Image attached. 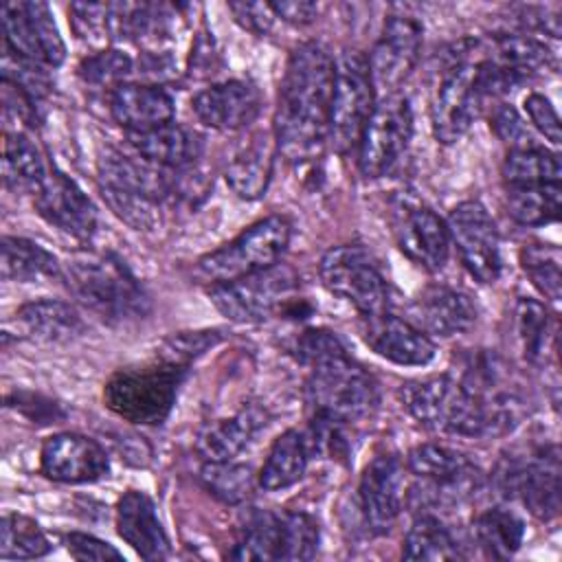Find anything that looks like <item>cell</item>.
Masks as SVG:
<instances>
[{"label": "cell", "mask_w": 562, "mask_h": 562, "mask_svg": "<svg viewBox=\"0 0 562 562\" xmlns=\"http://www.w3.org/2000/svg\"><path fill=\"white\" fill-rule=\"evenodd\" d=\"M494 479L503 496L518 498L536 518L553 520L560 514L558 446H544L529 454L505 459Z\"/></svg>", "instance_id": "8fae6325"}, {"label": "cell", "mask_w": 562, "mask_h": 562, "mask_svg": "<svg viewBox=\"0 0 562 562\" xmlns=\"http://www.w3.org/2000/svg\"><path fill=\"white\" fill-rule=\"evenodd\" d=\"M116 531L143 560H165L171 551L156 507L145 492L127 490L119 498Z\"/></svg>", "instance_id": "4316f807"}, {"label": "cell", "mask_w": 562, "mask_h": 562, "mask_svg": "<svg viewBox=\"0 0 562 562\" xmlns=\"http://www.w3.org/2000/svg\"><path fill=\"white\" fill-rule=\"evenodd\" d=\"M479 57L505 70L518 86L542 70L553 68V53L536 35L527 33H496L487 42H474Z\"/></svg>", "instance_id": "83f0119b"}, {"label": "cell", "mask_w": 562, "mask_h": 562, "mask_svg": "<svg viewBox=\"0 0 562 562\" xmlns=\"http://www.w3.org/2000/svg\"><path fill=\"white\" fill-rule=\"evenodd\" d=\"M222 338L217 329H202V331H180L169 336L162 347L158 349V358L189 367L191 360L202 356L209 347H213Z\"/></svg>", "instance_id": "c3c4849f"}, {"label": "cell", "mask_w": 562, "mask_h": 562, "mask_svg": "<svg viewBox=\"0 0 562 562\" xmlns=\"http://www.w3.org/2000/svg\"><path fill=\"white\" fill-rule=\"evenodd\" d=\"M213 305L235 323H263L285 314L299 299V274L290 266L274 263L241 279L209 288Z\"/></svg>", "instance_id": "9c48e42d"}, {"label": "cell", "mask_w": 562, "mask_h": 562, "mask_svg": "<svg viewBox=\"0 0 562 562\" xmlns=\"http://www.w3.org/2000/svg\"><path fill=\"white\" fill-rule=\"evenodd\" d=\"M274 134L255 132L244 145L233 154L226 165L224 178L228 187L244 200H257L266 193L272 165H274Z\"/></svg>", "instance_id": "4dcf8cb0"}, {"label": "cell", "mask_w": 562, "mask_h": 562, "mask_svg": "<svg viewBox=\"0 0 562 562\" xmlns=\"http://www.w3.org/2000/svg\"><path fill=\"white\" fill-rule=\"evenodd\" d=\"M222 66L220 53L215 48V42L209 33H200L195 37V44L191 48V57H189V75L195 79H204L217 72V68Z\"/></svg>", "instance_id": "11a10c76"}, {"label": "cell", "mask_w": 562, "mask_h": 562, "mask_svg": "<svg viewBox=\"0 0 562 562\" xmlns=\"http://www.w3.org/2000/svg\"><path fill=\"white\" fill-rule=\"evenodd\" d=\"M274 18H281L290 24L303 26L316 20L318 15V4L316 2H307V0H281V2H268Z\"/></svg>", "instance_id": "6f0895ef"}, {"label": "cell", "mask_w": 562, "mask_h": 562, "mask_svg": "<svg viewBox=\"0 0 562 562\" xmlns=\"http://www.w3.org/2000/svg\"><path fill=\"white\" fill-rule=\"evenodd\" d=\"M446 226L465 270L481 283H494L501 274V241L487 209L465 200L450 211Z\"/></svg>", "instance_id": "9a60e30c"}, {"label": "cell", "mask_w": 562, "mask_h": 562, "mask_svg": "<svg viewBox=\"0 0 562 562\" xmlns=\"http://www.w3.org/2000/svg\"><path fill=\"white\" fill-rule=\"evenodd\" d=\"M180 4L162 2H114L110 4L112 40H130L145 53H165L162 46L173 37Z\"/></svg>", "instance_id": "cb8c5ba5"}, {"label": "cell", "mask_w": 562, "mask_h": 562, "mask_svg": "<svg viewBox=\"0 0 562 562\" xmlns=\"http://www.w3.org/2000/svg\"><path fill=\"white\" fill-rule=\"evenodd\" d=\"M266 422L268 415L261 406L246 404L235 415L204 426L195 439V450L202 461H231L250 443Z\"/></svg>", "instance_id": "f1b7e54d"}, {"label": "cell", "mask_w": 562, "mask_h": 562, "mask_svg": "<svg viewBox=\"0 0 562 562\" xmlns=\"http://www.w3.org/2000/svg\"><path fill=\"white\" fill-rule=\"evenodd\" d=\"M422 50V24L411 15H389L369 59L373 86L393 94L411 75Z\"/></svg>", "instance_id": "ac0fdd59"}, {"label": "cell", "mask_w": 562, "mask_h": 562, "mask_svg": "<svg viewBox=\"0 0 562 562\" xmlns=\"http://www.w3.org/2000/svg\"><path fill=\"white\" fill-rule=\"evenodd\" d=\"M318 540L321 531L310 514L288 512L279 516V560H312L318 551Z\"/></svg>", "instance_id": "f6af8a7d"}, {"label": "cell", "mask_w": 562, "mask_h": 562, "mask_svg": "<svg viewBox=\"0 0 562 562\" xmlns=\"http://www.w3.org/2000/svg\"><path fill=\"white\" fill-rule=\"evenodd\" d=\"M66 547H68V553L75 558V560H92V562H110V560H123L121 551H116L110 542L105 540H99L90 533H79V531H72L66 536Z\"/></svg>", "instance_id": "f5cc1de1"}, {"label": "cell", "mask_w": 562, "mask_h": 562, "mask_svg": "<svg viewBox=\"0 0 562 562\" xmlns=\"http://www.w3.org/2000/svg\"><path fill=\"white\" fill-rule=\"evenodd\" d=\"M342 349H345V345L340 342V338L334 331L316 329V327L305 329L299 336L296 347H294L299 362L305 364V367H312L314 362H318V360H323L327 356H334V353H338Z\"/></svg>", "instance_id": "f907efd6"}, {"label": "cell", "mask_w": 562, "mask_h": 562, "mask_svg": "<svg viewBox=\"0 0 562 562\" xmlns=\"http://www.w3.org/2000/svg\"><path fill=\"white\" fill-rule=\"evenodd\" d=\"M413 136V110L404 94H384L375 103L360 143L358 167L364 178L386 176L408 149Z\"/></svg>", "instance_id": "4fadbf2b"}, {"label": "cell", "mask_w": 562, "mask_h": 562, "mask_svg": "<svg viewBox=\"0 0 562 562\" xmlns=\"http://www.w3.org/2000/svg\"><path fill=\"white\" fill-rule=\"evenodd\" d=\"M132 70L134 61L130 59V55L116 48H101L94 55L81 59L77 75L86 86L114 90L125 83V77H130Z\"/></svg>", "instance_id": "bcb514c9"}, {"label": "cell", "mask_w": 562, "mask_h": 562, "mask_svg": "<svg viewBox=\"0 0 562 562\" xmlns=\"http://www.w3.org/2000/svg\"><path fill=\"white\" fill-rule=\"evenodd\" d=\"M393 235L400 250L428 272H439L450 255V233L446 222L428 206L406 198L393 200Z\"/></svg>", "instance_id": "2e32d148"}, {"label": "cell", "mask_w": 562, "mask_h": 562, "mask_svg": "<svg viewBox=\"0 0 562 562\" xmlns=\"http://www.w3.org/2000/svg\"><path fill=\"white\" fill-rule=\"evenodd\" d=\"M18 321L31 336L44 342H70L86 329L81 314L70 303L55 299L24 303L18 310Z\"/></svg>", "instance_id": "d6a6232c"}, {"label": "cell", "mask_w": 562, "mask_h": 562, "mask_svg": "<svg viewBox=\"0 0 562 562\" xmlns=\"http://www.w3.org/2000/svg\"><path fill=\"white\" fill-rule=\"evenodd\" d=\"M490 125L494 130V134L505 143L509 145V149H518V147H531V145H538L525 123V119L516 112V108H512L509 103H498L494 110H492V116H490Z\"/></svg>", "instance_id": "681fc988"}, {"label": "cell", "mask_w": 562, "mask_h": 562, "mask_svg": "<svg viewBox=\"0 0 562 562\" xmlns=\"http://www.w3.org/2000/svg\"><path fill=\"white\" fill-rule=\"evenodd\" d=\"M0 274L4 281H42L61 277V263L40 244L4 235L0 241Z\"/></svg>", "instance_id": "e575fe53"}, {"label": "cell", "mask_w": 562, "mask_h": 562, "mask_svg": "<svg viewBox=\"0 0 562 562\" xmlns=\"http://www.w3.org/2000/svg\"><path fill=\"white\" fill-rule=\"evenodd\" d=\"M110 112L127 134L149 132L173 121V99L158 83H121L110 92Z\"/></svg>", "instance_id": "484cf974"}, {"label": "cell", "mask_w": 562, "mask_h": 562, "mask_svg": "<svg viewBox=\"0 0 562 562\" xmlns=\"http://www.w3.org/2000/svg\"><path fill=\"white\" fill-rule=\"evenodd\" d=\"M48 173L50 169L46 167L35 140L24 130H7L2 156V176L7 189L35 195Z\"/></svg>", "instance_id": "1f68e13d"}, {"label": "cell", "mask_w": 562, "mask_h": 562, "mask_svg": "<svg viewBox=\"0 0 562 562\" xmlns=\"http://www.w3.org/2000/svg\"><path fill=\"white\" fill-rule=\"evenodd\" d=\"M411 323L426 336H459L476 323V305L461 290L428 285L411 303Z\"/></svg>", "instance_id": "d4e9b609"}, {"label": "cell", "mask_w": 562, "mask_h": 562, "mask_svg": "<svg viewBox=\"0 0 562 562\" xmlns=\"http://www.w3.org/2000/svg\"><path fill=\"white\" fill-rule=\"evenodd\" d=\"M4 48L42 66H59L66 57L64 40L46 2L2 4Z\"/></svg>", "instance_id": "5bb4252c"}, {"label": "cell", "mask_w": 562, "mask_h": 562, "mask_svg": "<svg viewBox=\"0 0 562 562\" xmlns=\"http://www.w3.org/2000/svg\"><path fill=\"white\" fill-rule=\"evenodd\" d=\"M290 233L292 224L288 217L268 215L241 231L228 244L200 257L195 263V277L202 283L217 285L270 268L288 248Z\"/></svg>", "instance_id": "8992f818"}, {"label": "cell", "mask_w": 562, "mask_h": 562, "mask_svg": "<svg viewBox=\"0 0 562 562\" xmlns=\"http://www.w3.org/2000/svg\"><path fill=\"white\" fill-rule=\"evenodd\" d=\"M228 11L233 13L235 22L241 29H246L255 35L268 33L272 26V20H274V13L268 2H231Z\"/></svg>", "instance_id": "db71d44e"}, {"label": "cell", "mask_w": 562, "mask_h": 562, "mask_svg": "<svg viewBox=\"0 0 562 562\" xmlns=\"http://www.w3.org/2000/svg\"><path fill=\"white\" fill-rule=\"evenodd\" d=\"M33 206L48 224L88 241L97 228V211L88 195L61 171L50 169L48 178L33 195Z\"/></svg>", "instance_id": "44dd1931"}, {"label": "cell", "mask_w": 562, "mask_h": 562, "mask_svg": "<svg viewBox=\"0 0 562 562\" xmlns=\"http://www.w3.org/2000/svg\"><path fill=\"white\" fill-rule=\"evenodd\" d=\"M360 336L369 349L395 364L419 367L435 358L432 340L411 321L393 316L389 310L362 316Z\"/></svg>", "instance_id": "7402d4cb"}, {"label": "cell", "mask_w": 562, "mask_h": 562, "mask_svg": "<svg viewBox=\"0 0 562 562\" xmlns=\"http://www.w3.org/2000/svg\"><path fill=\"white\" fill-rule=\"evenodd\" d=\"M307 369L305 402L312 415L349 426L371 417L378 408V382L347 353V349L327 356Z\"/></svg>", "instance_id": "277c9868"}, {"label": "cell", "mask_w": 562, "mask_h": 562, "mask_svg": "<svg viewBox=\"0 0 562 562\" xmlns=\"http://www.w3.org/2000/svg\"><path fill=\"white\" fill-rule=\"evenodd\" d=\"M307 461H310V448H307L305 435L290 428L274 439L259 470L257 481L268 492L290 487L303 479Z\"/></svg>", "instance_id": "836d02e7"}, {"label": "cell", "mask_w": 562, "mask_h": 562, "mask_svg": "<svg viewBox=\"0 0 562 562\" xmlns=\"http://www.w3.org/2000/svg\"><path fill=\"white\" fill-rule=\"evenodd\" d=\"M472 536L485 558L507 560L522 544L525 522L512 509L492 507L474 518Z\"/></svg>", "instance_id": "d590c367"}, {"label": "cell", "mask_w": 562, "mask_h": 562, "mask_svg": "<svg viewBox=\"0 0 562 562\" xmlns=\"http://www.w3.org/2000/svg\"><path fill=\"white\" fill-rule=\"evenodd\" d=\"M7 404L22 411L29 419H33L37 424H48V422L64 417V413L59 411L57 404H53L50 400H44L40 395H33V393H13L7 397Z\"/></svg>", "instance_id": "9f6ffc18"}, {"label": "cell", "mask_w": 562, "mask_h": 562, "mask_svg": "<svg viewBox=\"0 0 562 562\" xmlns=\"http://www.w3.org/2000/svg\"><path fill=\"white\" fill-rule=\"evenodd\" d=\"M189 367L162 360L119 369L103 386L105 406L130 424L156 426L171 413Z\"/></svg>", "instance_id": "5b68a950"}, {"label": "cell", "mask_w": 562, "mask_h": 562, "mask_svg": "<svg viewBox=\"0 0 562 562\" xmlns=\"http://www.w3.org/2000/svg\"><path fill=\"white\" fill-rule=\"evenodd\" d=\"M406 468L415 476V496L430 509H457L483 487V472L448 446H415L406 457Z\"/></svg>", "instance_id": "52a82bcc"}, {"label": "cell", "mask_w": 562, "mask_h": 562, "mask_svg": "<svg viewBox=\"0 0 562 562\" xmlns=\"http://www.w3.org/2000/svg\"><path fill=\"white\" fill-rule=\"evenodd\" d=\"M402 555L406 560H457L463 558V551L435 514H419L404 536Z\"/></svg>", "instance_id": "74e56055"}, {"label": "cell", "mask_w": 562, "mask_h": 562, "mask_svg": "<svg viewBox=\"0 0 562 562\" xmlns=\"http://www.w3.org/2000/svg\"><path fill=\"white\" fill-rule=\"evenodd\" d=\"M50 551V542L40 525L22 514H4L0 522V558L33 560Z\"/></svg>", "instance_id": "b9f144b4"}, {"label": "cell", "mask_w": 562, "mask_h": 562, "mask_svg": "<svg viewBox=\"0 0 562 562\" xmlns=\"http://www.w3.org/2000/svg\"><path fill=\"white\" fill-rule=\"evenodd\" d=\"M132 149L151 165L169 171H182L198 162L202 154L200 136L178 123H167L149 132L127 134Z\"/></svg>", "instance_id": "f546056e"}, {"label": "cell", "mask_w": 562, "mask_h": 562, "mask_svg": "<svg viewBox=\"0 0 562 562\" xmlns=\"http://www.w3.org/2000/svg\"><path fill=\"white\" fill-rule=\"evenodd\" d=\"M525 112L529 114V121L533 123V127L553 145H560L562 132H560V116L555 112V108L551 105V101L538 92H531L525 99Z\"/></svg>", "instance_id": "816d5d0a"}, {"label": "cell", "mask_w": 562, "mask_h": 562, "mask_svg": "<svg viewBox=\"0 0 562 562\" xmlns=\"http://www.w3.org/2000/svg\"><path fill=\"white\" fill-rule=\"evenodd\" d=\"M560 266H562V255L555 244L533 241L520 248V268L531 279L536 290L551 301H560V290H562Z\"/></svg>", "instance_id": "ee69618b"}, {"label": "cell", "mask_w": 562, "mask_h": 562, "mask_svg": "<svg viewBox=\"0 0 562 562\" xmlns=\"http://www.w3.org/2000/svg\"><path fill=\"white\" fill-rule=\"evenodd\" d=\"M198 121L217 132H237L248 127L261 110V92L244 79L211 83L191 99Z\"/></svg>", "instance_id": "d6986e66"}, {"label": "cell", "mask_w": 562, "mask_h": 562, "mask_svg": "<svg viewBox=\"0 0 562 562\" xmlns=\"http://www.w3.org/2000/svg\"><path fill=\"white\" fill-rule=\"evenodd\" d=\"M231 560H279V516L272 512L248 514L239 538L226 553Z\"/></svg>", "instance_id": "ab89813d"}, {"label": "cell", "mask_w": 562, "mask_h": 562, "mask_svg": "<svg viewBox=\"0 0 562 562\" xmlns=\"http://www.w3.org/2000/svg\"><path fill=\"white\" fill-rule=\"evenodd\" d=\"M404 465L395 454H378L367 463L358 485V503L364 527L386 533L404 507Z\"/></svg>", "instance_id": "e0dca14e"}, {"label": "cell", "mask_w": 562, "mask_h": 562, "mask_svg": "<svg viewBox=\"0 0 562 562\" xmlns=\"http://www.w3.org/2000/svg\"><path fill=\"white\" fill-rule=\"evenodd\" d=\"M514 325H516V338L520 342V351L527 362H542L549 342L553 340V327L549 321V314L542 303L533 299H518L516 312H514Z\"/></svg>", "instance_id": "60d3db41"}, {"label": "cell", "mask_w": 562, "mask_h": 562, "mask_svg": "<svg viewBox=\"0 0 562 562\" xmlns=\"http://www.w3.org/2000/svg\"><path fill=\"white\" fill-rule=\"evenodd\" d=\"M40 463L42 472L59 483H90L110 468L105 450L94 439L77 432L48 437L42 446Z\"/></svg>", "instance_id": "603a6c76"}, {"label": "cell", "mask_w": 562, "mask_h": 562, "mask_svg": "<svg viewBox=\"0 0 562 562\" xmlns=\"http://www.w3.org/2000/svg\"><path fill=\"white\" fill-rule=\"evenodd\" d=\"M507 215L522 226H542L560 215V182L507 184Z\"/></svg>", "instance_id": "8d00e7d4"}, {"label": "cell", "mask_w": 562, "mask_h": 562, "mask_svg": "<svg viewBox=\"0 0 562 562\" xmlns=\"http://www.w3.org/2000/svg\"><path fill=\"white\" fill-rule=\"evenodd\" d=\"M108 11L110 4L105 2H72L68 13L75 35L90 46H103L108 40H112Z\"/></svg>", "instance_id": "7dc6e473"}, {"label": "cell", "mask_w": 562, "mask_h": 562, "mask_svg": "<svg viewBox=\"0 0 562 562\" xmlns=\"http://www.w3.org/2000/svg\"><path fill=\"white\" fill-rule=\"evenodd\" d=\"M318 277L327 292L349 301L362 316L389 307V283L375 257L360 244L329 248L318 263Z\"/></svg>", "instance_id": "30bf717a"}, {"label": "cell", "mask_w": 562, "mask_h": 562, "mask_svg": "<svg viewBox=\"0 0 562 562\" xmlns=\"http://www.w3.org/2000/svg\"><path fill=\"white\" fill-rule=\"evenodd\" d=\"M99 189L136 195L160 204L176 193V171L147 162L145 158L127 156L116 149H105L99 158Z\"/></svg>", "instance_id": "ffe728a7"}, {"label": "cell", "mask_w": 562, "mask_h": 562, "mask_svg": "<svg viewBox=\"0 0 562 562\" xmlns=\"http://www.w3.org/2000/svg\"><path fill=\"white\" fill-rule=\"evenodd\" d=\"M400 400L422 426L461 437L505 435L520 419V400L516 393L483 397L450 373L404 382L400 386Z\"/></svg>", "instance_id": "7a4b0ae2"}, {"label": "cell", "mask_w": 562, "mask_h": 562, "mask_svg": "<svg viewBox=\"0 0 562 562\" xmlns=\"http://www.w3.org/2000/svg\"><path fill=\"white\" fill-rule=\"evenodd\" d=\"M483 110L481 94L474 81L472 44L459 46L441 72L432 92L430 121L435 138L443 145L457 143Z\"/></svg>", "instance_id": "7c38bea8"}, {"label": "cell", "mask_w": 562, "mask_h": 562, "mask_svg": "<svg viewBox=\"0 0 562 562\" xmlns=\"http://www.w3.org/2000/svg\"><path fill=\"white\" fill-rule=\"evenodd\" d=\"M560 176H562L560 156L540 145L509 149L503 162L505 184L560 182Z\"/></svg>", "instance_id": "f35d334b"}, {"label": "cell", "mask_w": 562, "mask_h": 562, "mask_svg": "<svg viewBox=\"0 0 562 562\" xmlns=\"http://www.w3.org/2000/svg\"><path fill=\"white\" fill-rule=\"evenodd\" d=\"M204 487L226 505H241L255 492V476L248 465L231 461H204L200 470Z\"/></svg>", "instance_id": "7bdbcfd3"}, {"label": "cell", "mask_w": 562, "mask_h": 562, "mask_svg": "<svg viewBox=\"0 0 562 562\" xmlns=\"http://www.w3.org/2000/svg\"><path fill=\"white\" fill-rule=\"evenodd\" d=\"M375 108V86L369 59L360 50H342L334 59L327 140L338 154L358 149L362 130Z\"/></svg>", "instance_id": "ba28073f"}, {"label": "cell", "mask_w": 562, "mask_h": 562, "mask_svg": "<svg viewBox=\"0 0 562 562\" xmlns=\"http://www.w3.org/2000/svg\"><path fill=\"white\" fill-rule=\"evenodd\" d=\"M334 59L316 42L299 44L285 64L274 114L277 149L292 162L316 158L327 140Z\"/></svg>", "instance_id": "6da1fadb"}, {"label": "cell", "mask_w": 562, "mask_h": 562, "mask_svg": "<svg viewBox=\"0 0 562 562\" xmlns=\"http://www.w3.org/2000/svg\"><path fill=\"white\" fill-rule=\"evenodd\" d=\"M61 279L72 296L108 323H127L149 312V296L114 255L79 252L61 263Z\"/></svg>", "instance_id": "3957f363"}]
</instances>
